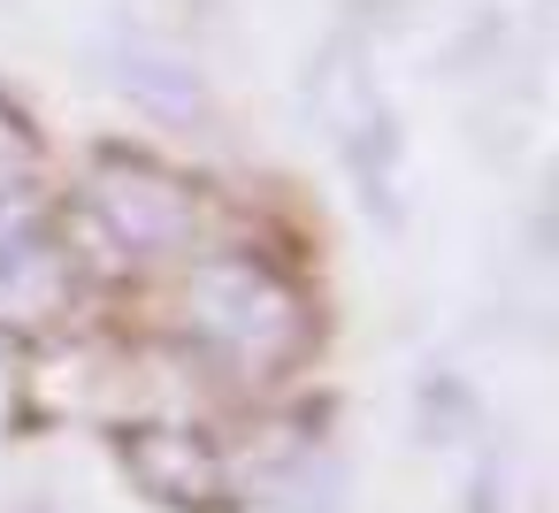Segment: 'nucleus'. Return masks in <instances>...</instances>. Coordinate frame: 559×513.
I'll return each instance as SVG.
<instances>
[{
    "instance_id": "5",
    "label": "nucleus",
    "mask_w": 559,
    "mask_h": 513,
    "mask_svg": "<svg viewBox=\"0 0 559 513\" xmlns=\"http://www.w3.org/2000/svg\"><path fill=\"white\" fill-rule=\"evenodd\" d=\"M32 162H39V139H32V123L0 100V200H9L24 177H32Z\"/></svg>"
},
{
    "instance_id": "4",
    "label": "nucleus",
    "mask_w": 559,
    "mask_h": 513,
    "mask_svg": "<svg viewBox=\"0 0 559 513\" xmlns=\"http://www.w3.org/2000/svg\"><path fill=\"white\" fill-rule=\"evenodd\" d=\"M123 467H131V482H139L146 498H162V505H177V513H215V505L230 498L215 444H200L192 429H131Z\"/></svg>"
},
{
    "instance_id": "2",
    "label": "nucleus",
    "mask_w": 559,
    "mask_h": 513,
    "mask_svg": "<svg viewBox=\"0 0 559 513\" xmlns=\"http://www.w3.org/2000/svg\"><path fill=\"white\" fill-rule=\"evenodd\" d=\"M85 200H93V223L131 253V261H169L192 246L200 230V200L177 169L146 162V154H100L93 177H85Z\"/></svg>"
},
{
    "instance_id": "6",
    "label": "nucleus",
    "mask_w": 559,
    "mask_h": 513,
    "mask_svg": "<svg viewBox=\"0 0 559 513\" xmlns=\"http://www.w3.org/2000/svg\"><path fill=\"white\" fill-rule=\"evenodd\" d=\"M9 406H16V353L0 345V421H9Z\"/></svg>"
},
{
    "instance_id": "1",
    "label": "nucleus",
    "mask_w": 559,
    "mask_h": 513,
    "mask_svg": "<svg viewBox=\"0 0 559 513\" xmlns=\"http://www.w3.org/2000/svg\"><path fill=\"white\" fill-rule=\"evenodd\" d=\"M185 330L238 383H276L299 368L314 314H307V291L269 253H215L185 276Z\"/></svg>"
},
{
    "instance_id": "3",
    "label": "nucleus",
    "mask_w": 559,
    "mask_h": 513,
    "mask_svg": "<svg viewBox=\"0 0 559 513\" xmlns=\"http://www.w3.org/2000/svg\"><path fill=\"white\" fill-rule=\"evenodd\" d=\"M78 291V253L62 238V223L32 200H0V322L9 330H32V322H55Z\"/></svg>"
}]
</instances>
